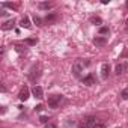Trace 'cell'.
<instances>
[{"instance_id": "6da1fadb", "label": "cell", "mask_w": 128, "mask_h": 128, "mask_svg": "<svg viewBox=\"0 0 128 128\" xmlns=\"http://www.w3.org/2000/svg\"><path fill=\"white\" fill-rule=\"evenodd\" d=\"M84 66H86V65H84V60H82V59H78V60L74 62V65H72V72H74V76H76L77 78L80 77V74H82V71H83Z\"/></svg>"}, {"instance_id": "7a4b0ae2", "label": "cell", "mask_w": 128, "mask_h": 128, "mask_svg": "<svg viewBox=\"0 0 128 128\" xmlns=\"http://www.w3.org/2000/svg\"><path fill=\"white\" fill-rule=\"evenodd\" d=\"M62 100H63L62 95H53V96H50V98H48V107H50V108H57V107L60 106Z\"/></svg>"}, {"instance_id": "3957f363", "label": "cell", "mask_w": 128, "mask_h": 128, "mask_svg": "<svg viewBox=\"0 0 128 128\" xmlns=\"http://www.w3.org/2000/svg\"><path fill=\"white\" fill-rule=\"evenodd\" d=\"M18 98H20L21 101H27V100L30 98V90H29L27 86L21 88V90H20V94H18Z\"/></svg>"}, {"instance_id": "277c9868", "label": "cell", "mask_w": 128, "mask_h": 128, "mask_svg": "<svg viewBox=\"0 0 128 128\" xmlns=\"http://www.w3.org/2000/svg\"><path fill=\"white\" fill-rule=\"evenodd\" d=\"M83 83H84L86 86H94V84H96V77L90 72V74H88V76L83 78Z\"/></svg>"}, {"instance_id": "5b68a950", "label": "cell", "mask_w": 128, "mask_h": 128, "mask_svg": "<svg viewBox=\"0 0 128 128\" xmlns=\"http://www.w3.org/2000/svg\"><path fill=\"white\" fill-rule=\"evenodd\" d=\"M32 95H33L35 98H38V100H42V98H44V90H42V88H41V86H35V88L32 89Z\"/></svg>"}, {"instance_id": "8992f818", "label": "cell", "mask_w": 128, "mask_h": 128, "mask_svg": "<svg viewBox=\"0 0 128 128\" xmlns=\"http://www.w3.org/2000/svg\"><path fill=\"white\" fill-rule=\"evenodd\" d=\"M57 18H59V17H57V14H56V12H50V14L45 17V20H44V21H45L47 24H53V23H56V21H57Z\"/></svg>"}, {"instance_id": "52a82bcc", "label": "cell", "mask_w": 128, "mask_h": 128, "mask_svg": "<svg viewBox=\"0 0 128 128\" xmlns=\"http://www.w3.org/2000/svg\"><path fill=\"white\" fill-rule=\"evenodd\" d=\"M108 74H110V65L108 63H102L101 65V76H102V78H108Z\"/></svg>"}, {"instance_id": "ba28073f", "label": "cell", "mask_w": 128, "mask_h": 128, "mask_svg": "<svg viewBox=\"0 0 128 128\" xmlns=\"http://www.w3.org/2000/svg\"><path fill=\"white\" fill-rule=\"evenodd\" d=\"M94 44L96 47H102L107 44V38L106 36H96V38H94Z\"/></svg>"}, {"instance_id": "9c48e42d", "label": "cell", "mask_w": 128, "mask_h": 128, "mask_svg": "<svg viewBox=\"0 0 128 128\" xmlns=\"http://www.w3.org/2000/svg\"><path fill=\"white\" fill-rule=\"evenodd\" d=\"M95 124H96V118H94V116H88V118L84 119V125H86V128H94Z\"/></svg>"}, {"instance_id": "30bf717a", "label": "cell", "mask_w": 128, "mask_h": 128, "mask_svg": "<svg viewBox=\"0 0 128 128\" xmlns=\"http://www.w3.org/2000/svg\"><path fill=\"white\" fill-rule=\"evenodd\" d=\"M20 26L21 27H24V29H32V23H30V20H29V17H23L21 18V21H20Z\"/></svg>"}, {"instance_id": "8fae6325", "label": "cell", "mask_w": 128, "mask_h": 128, "mask_svg": "<svg viewBox=\"0 0 128 128\" xmlns=\"http://www.w3.org/2000/svg\"><path fill=\"white\" fill-rule=\"evenodd\" d=\"M14 26H15V20H9V21L2 24V30H11Z\"/></svg>"}, {"instance_id": "7c38bea8", "label": "cell", "mask_w": 128, "mask_h": 128, "mask_svg": "<svg viewBox=\"0 0 128 128\" xmlns=\"http://www.w3.org/2000/svg\"><path fill=\"white\" fill-rule=\"evenodd\" d=\"M39 8H41V9H47V11H48V9H53V8H54V5H53V3H47V2H41V3H39Z\"/></svg>"}, {"instance_id": "4fadbf2b", "label": "cell", "mask_w": 128, "mask_h": 128, "mask_svg": "<svg viewBox=\"0 0 128 128\" xmlns=\"http://www.w3.org/2000/svg\"><path fill=\"white\" fill-rule=\"evenodd\" d=\"M24 44L26 45H36L38 44V38H26L24 39Z\"/></svg>"}, {"instance_id": "5bb4252c", "label": "cell", "mask_w": 128, "mask_h": 128, "mask_svg": "<svg viewBox=\"0 0 128 128\" xmlns=\"http://www.w3.org/2000/svg\"><path fill=\"white\" fill-rule=\"evenodd\" d=\"M90 23L95 24V26H101L102 24V20L100 17H90Z\"/></svg>"}, {"instance_id": "9a60e30c", "label": "cell", "mask_w": 128, "mask_h": 128, "mask_svg": "<svg viewBox=\"0 0 128 128\" xmlns=\"http://www.w3.org/2000/svg\"><path fill=\"white\" fill-rule=\"evenodd\" d=\"M110 33V29L107 26H101L100 27V35H108Z\"/></svg>"}, {"instance_id": "2e32d148", "label": "cell", "mask_w": 128, "mask_h": 128, "mask_svg": "<svg viewBox=\"0 0 128 128\" xmlns=\"http://www.w3.org/2000/svg\"><path fill=\"white\" fill-rule=\"evenodd\" d=\"M122 71H124V65H120V63H118L116 65V68H114V74H122Z\"/></svg>"}, {"instance_id": "e0dca14e", "label": "cell", "mask_w": 128, "mask_h": 128, "mask_svg": "<svg viewBox=\"0 0 128 128\" xmlns=\"http://www.w3.org/2000/svg\"><path fill=\"white\" fill-rule=\"evenodd\" d=\"M94 128H107V125H106V122H102V120H96V124H95Z\"/></svg>"}, {"instance_id": "ac0fdd59", "label": "cell", "mask_w": 128, "mask_h": 128, "mask_svg": "<svg viewBox=\"0 0 128 128\" xmlns=\"http://www.w3.org/2000/svg\"><path fill=\"white\" fill-rule=\"evenodd\" d=\"M120 96H122V100H128V88L120 92Z\"/></svg>"}, {"instance_id": "d6986e66", "label": "cell", "mask_w": 128, "mask_h": 128, "mask_svg": "<svg viewBox=\"0 0 128 128\" xmlns=\"http://www.w3.org/2000/svg\"><path fill=\"white\" fill-rule=\"evenodd\" d=\"M33 21H35V24H38V26H42V20H41L39 17H36V15H35V17H33Z\"/></svg>"}, {"instance_id": "ffe728a7", "label": "cell", "mask_w": 128, "mask_h": 128, "mask_svg": "<svg viewBox=\"0 0 128 128\" xmlns=\"http://www.w3.org/2000/svg\"><path fill=\"white\" fill-rule=\"evenodd\" d=\"M45 128H57V124L56 122H48V124H45Z\"/></svg>"}, {"instance_id": "44dd1931", "label": "cell", "mask_w": 128, "mask_h": 128, "mask_svg": "<svg viewBox=\"0 0 128 128\" xmlns=\"http://www.w3.org/2000/svg\"><path fill=\"white\" fill-rule=\"evenodd\" d=\"M39 120H41V124H44V125H45V124H48V122H50V120H48V118H47V116H41V118H39Z\"/></svg>"}, {"instance_id": "7402d4cb", "label": "cell", "mask_w": 128, "mask_h": 128, "mask_svg": "<svg viewBox=\"0 0 128 128\" xmlns=\"http://www.w3.org/2000/svg\"><path fill=\"white\" fill-rule=\"evenodd\" d=\"M15 50H17L18 53H23V51H26V48H24L23 45H15Z\"/></svg>"}, {"instance_id": "603a6c76", "label": "cell", "mask_w": 128, "mask_h": 128, "mask_svg": "<svg viewBox=\"0 0 128 128\" xmlns=\"http://www.w3.org/2000/svg\"><path fill=\"white\" fill-rule=\"evenodd\" d=\"M3 6H5V8H11V9H17V6L12 5V3H3Z\"/></svg>"}, {"instance_id": "cb8c5ba5", "label": "cell", "mask_w": 128, "mask_h": 128, "mask_svg": "<svg viewBox=\"0 0 128 128\" xmlns=\"http://www.w3.org/2000/svg\"><path fill=\"white\" fill-rule=\"evenodd\" d=\"M74 125H76V122H74V120H72V122H66V124H65V128H72Z\"/></svg>"}, {"instance_id": "d4e9b609", "label": "cell", "mask_w": 128, "mask_h": 128, "mask_svg": "<svg viewBox=\"0 0 128 128\" xmlns=\"http://www.w3.org/2000/svg\"><path fill=\"white\" fill-rule=\"evenodd\" d=\"M35 110H36V112H42V110H44V106H42V104H38V106L35 107Z\"/></svg>"}, {"instance_id": "484cf974", "label": "cell", "mask_w": 128, "mask_h": 128, "mask_svg": "<svg viewBox=\"0 0 128 128\" xmlns=\"http://www.w3.org/2000/svg\"><path fill=\"white\" fill-rule=\"evenodd\" d=\"M78 128H86V125H84V122H83L82 125H78Z\"/></svg>"}, {"instance_id": "4316f807", "label": "cell", "mask_w": 128, "mask_h": 128, "mask_svg": "<svg viewBox=\"0 0 128 128\" xmlns=\"http://www.w3.org/2000/svg\"><path fill=\"white\" fill-rule=\"evenodd\" d=\"M124 68H125V70L128 71V63H125V65H124Z\"/></svg>"}, {"instance_id": "83f0119b", "label": "cell", "mask_w": 128, "mask_h": 128, "mask_svg": "<svg viewBox=\"0 0 128 128\" xmlns=\"http://www.w3.org/2000/svg\"><path fill=\"white\" fill-rule=\"evenodd\" d=\"M125 24H126V32H128V18H126V21H125Z\"/></svg>"}, {"instance_id": "f1b7e54d", "label": "cell", "mask_w": 128, "mask_h": 128, "mask_svg": "<svg viewBox=\"0 0 128 128\" xmlns=\"http://www.w3.org/2000/svg\"><path fill=\"white\" fill-rule=\"evenodd\" d=\"M125 6H126V9H128V0H126V3H125Z\"/></svg>"}]
</instances>
